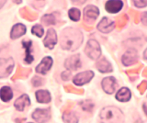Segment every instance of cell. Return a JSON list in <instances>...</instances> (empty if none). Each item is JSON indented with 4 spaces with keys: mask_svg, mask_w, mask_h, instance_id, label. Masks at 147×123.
I'll return each mask as SVG.
<instances>
[{
    "mask_svg": "<svg viewBox=\"0 0 147 123\" xmlns=\"http://www.w3.org/2000/svg\"><path fill=\"white\" fill-rule=\"evenodd\" d=\"M23 46L26 49V57H25V62L27 63H31L33 62V57L32 55H30V48H31V45H32V42L30 40H28V42H22Z\"/></svg>",
    "mask_w": 147,
    "mask_h": 123,
    "instance_id": "obj_21",
    "label": "cell"
},
{
    "mask_svg": "<svg viewBox=\"0 0 147 123\" xmlns=\"http://www.w3.org/2000/svg\"><path fill=\"white\" fill-rule=\"evenodd\" d=\"M144 110L146 112V115H147V107L145 106V105H144Z\"/></svg>",
    "mask_w": 147,
    "mask_h": 123,
    "instance_id": "obj_37",
    "label": "cell"
},
{
    "mask_svg": "<svg viewBox=\"0 0 147 123\" xmlns=\"http://www.w3.org/2000/svg\"><path fill=\"white\" fill-rule=\"evenodd\" d=\"M137 60H138L137 51L133 48L128 50L122 56V63L126 66L132 65L133 63H135L137 62Z\"/></svg>",
    "mask_w": 147,
    "mask_h": 123,
    "instance_id": "obj_7",
    "label": "cell"
},
{
    "mask_svg": "<svg viewBox=\"0 0 147 123\" xmlns=\"http://www.w3.org/2000/svg\"><path fill=\"white\" fill-rule=\"evenodd\" d=\"M83 42V35L79 30L75 29H66L63 31L61 36L62 48L75 51L80 46Z\"/></svg>",
    "mask_w": 147,
    "mask_h": 123,
    "instance_id": "obj_1",
    "label": "cell"
},
{
    "mask_svg": "<svg viewBox=\"0 0 147 123\" xmlns=\"http://www.w3.org/2000/svg\"><path fill=\"white\" fill-rule=\"evenodd\" d=\"M142 23H144V25H147V12H145L144 14L142 15Z\"/></svg>",
    "mask_w": 147,
    "mask_h": 123,
    "instance_id": "obj_32",
    "label": "cell"
},
{
    "mask_svg": "<svg viewBox=\"0 0 147 123\" xmlns=\"http://www.w3.org/2000/svg\"><path fill=\"white\" fill-rule=\"evenodd\" d=\"M96 68L101 73H109L112 72V66L106 60L105 58L100 59V60L96 63Z\"/></svg>",
    "mask_w": 147,
    "mask_h": 123,
    "instance_id": "obj_18",
    "label": "cell"
},
{
    "mask_svg": "<svg viewBox=\"0 0 147 123\" xmlns=\"http://www.w3.org/2000/svg\"><path fill=\"white\" fill-rule=\"evenodd\" d=\"M13 1L15 3H17V4H20L22 2V0H13Z\"/></svg>",
    "mask_w": 147,
    "mask_h": 123,
    "instance_id": "obj_36",
    "label": "cell"
},
{
    "mask_svg": "<svg viewBox=\"0 0 147 123\" xmlns=\"http://www.w3.org/2000/svg\"><path fill=\"white\" fill-rule=\"evenodd\" d=\"M94 76V73L92 71H86L80 73V74L76 75L75 77H74V84L76 85H83L88 82L93 78Z\"/></svg>",
    "mask_w": 147,
    "mask_h": 123,
    "instance_id": "obj_5",
    "label": "cell"
},
{
    "mask_svg": "<svg viewBox=\"0 0 147 123\" xmlns=\"http://www.w3.org/2000/svg\"><path fill=\"white\" fill-rule=\"evenodd\" d=\"M63 120L65 123H78L76 116L72 112H65L63 115Z\"/></svg>",
    "mask_w": 147,
    "mask_h": 123,
    "instance_id": "obj_22",
    "label": "cell"
},
{
    "mask_svg": "<svg viewBox=\"0 0 147 123\" xmlns=\"http://www.w3.org/2000/svg\"><path fill=\"white\" fill-rule=\"evenodd\" d=\"M99 15L98 8L95 6H87L84 10L85 20L87 22H93Z\"/></svg>",
    "mask_w": 147,
    "mask_h": 123,
    "instance_id": "obj_8",
    "label": "cell"
},
{
    "mask_svg": "<svg viewBox=\"0 0 147 123\" xmlns=\"http://www.w3.org/2000/svg\"><path fill=\"white\" fill-rule=\"evenodd\" d=\"M131 98V91L127 87L121 88L116 94V99L121 102H127Z\"/></svg>",
    "mask_w": 147,
    "mask_h": 123,
    "instance_id": "obj_17",
    "label": "cell"
},
{
    "mask_svg": "<svg viewBox=\"0 0 147 123\" xmlns=\"http://www.w3.org/2000/svg\"><path fill=\"white\" fill-rule=\"evenodd\" d=\"M44 45L49 49H53L57 42V35L53 29H50L47 31V35L44 40Z\"/></svg>",
    "mask_w": 147,
    "mask_h": 123,
    "instance_id": "obj_13",
    "label": "cell"
},
{
    "mask_svg": "<svg viewBox=\"0 0 147 123\" xmlns=\"http://www.w3.org/2000/svg\"><path fill=\"white\" fill-rule=\"evenodd\" d=\"M137 7H144L147 6V0H132Z\"/></svg>",
    "mask_w": 147,
    "mask_h": 123,
    "instance_id": "obj_28",
    "label": "cell"
},
{
    "mask_svg": "<svg viewBox=\"0 0 147 123\" xmlns=\"http://www.w3.org/2000/svg\"><path fill=\"white\" fill-rule=\"evenodd\" d=\"M21 14L23 15V17H24L25 19H29V20H34L36 19L35 13H33L29 9H27V8H23V9L21 10Z\"/></svg>",
    "mask_w": 147,
    "mask_h": 123,
    "instance_id": "obj_25",
    "label": "cell"
},
{
    "mask_svg": "<svg viewBox=\"0 0 147 123\" xmlns=\"http://www.w3.org/2000/svg\"><path fill=\"white\" fill-rule=\"evenodd\" d=\"M123 3L121 0H109L106 4V10L109 13H117L121 9Z\"/></svg>",
    "mask_w": 147,
    "mask_h": 123,
    "instance_id": "obj_14",
    "label": "cell"
},
{
    "mask_svg": "<svg viewBox=\"0 0 147 123\" xmlns=\"http://www.w3.org/2000/svg\"><path fill=\"white\" fill-rule=\"evenodd\" d=\"M13 97V92L10 87L8 86H4L0 90V97L3 100L4 102H7L9 101Z\"/></svg>",
    "mask_w": 147,
    "mask_h": 123,
    "instance_id": "obj_20",
    "label": "cell"
},
{
    "mask_svg": "<svg viewBox=\"0 0 147 123\" xmlns=\"http://www.w3.org/2000/svg\"><path fill=\"white\" fill-rule=\"evenodd\" d=\"M102 123H121L123 121V114L119 108L116 107H106L99 114Z\"/></svg>",
    "mask_w": 147,
    "mask_h": 123,
    "instance_id": "obj_2",
    "label": "cell"
},
{
    "mask_svg": "<svg viewBox=\"0 0 147 123\" xmlns=\"http://www.w3.org/2000/svg\"><path fill=\"white\" fill-rule=\"evenodd\" d=\"M41 21H42V23H44L46 26L54 25L55 22H56V20H55V17H54L53 15H45L42 17Z\"/></svg>",
    "mask_w": 147,
    "mask_h": 123,
    "instance_id": "obj_24",
    "label": "cell"
},
{
    "mask_svg": "<svg viewBox=\"0 0 147 123\" xmlns=\"http://www.w3.org/2000/svg\"><path fill=\"white\" fill-rule=\"evenodd\" d=\"M36 98L40 103H49L51 101V95L46 90H39L36 92Z\"/></svg>",
    "mask_w": 147,
    "mask_h": 123,
    "instance_id": "obj_19",
    "label": "cell"
},
{
    "mask_svg": "<svg viewBox=\"0 0 147 123\" xmlns=\"http://www.w3.org/2000/svg\"><path fill=\"white\" fill-rule=\"evenodd\" d=\"M64 66L68 70H77L78 68L81 67V62H80V56L76 54V55H73L66 59L65 63H64Z\"/></svg>",
    "mask_w": 147,
    "mask_h": 123,
    "instance_id": "obj_9",
    "label": "cell"
},
{
    "mask_svg": "<svg viewBox=\"0 0 147 123\" xmlns=\"http://www.w3.org/2000/svg\"><path fill=\"white\" fill-rule=\"evenodd\" d=\"M146 87H147V83L146 82H144V83H142V85L138 88L141 90V92H142V91H144L146 89Z\"/></svg>",
    "mask_w": 147,
    "mask_h": 123,
    "instance_id": "obj_31",
    "label": "cell"
},
{
    "mask_svg": "<svg viewBox=\"0 0 147 123\" xmlns=\"http://www.w3.org/2000/svg\"><path fill=\"white\" fill-rule=\"evenodd\" d=\"M86 1V0H72V2L74 4H79V5H81V4L85 3Z\"/></svg>",
    "mask_w": 147,
    "mask_h": 123,
    "instance_id": "obj_33",
    "label": "cell"
},
{
    "mask_svg": "<svg viewBox=\"0 0 147 123\" xmlns=\"http://www.w3.org/2000/svg\"><path fill=\"white\" fill-rule=\"evenodd\" d=\"M32 84H33L34 86L41 85H42V79L40 78V77H38V76H36V77H34L33 79H32Z\"/></svg>",
    "mask_w": 147,
    "mask_h": 123,
    "instance_id": "obj_29",
    "label": "cell"
},
{
    "mask_svg": "<svg viewBox=\"0 0 147 123\" xmlns=\"http://www.w3.org/2000/svg\"><path fill=\"white\" fill-rule=\"evenodd\" d=\"M14 68V61L12 58L0 59V78H5L11 74Z\"/></svg>",
    "mask_w": 147,
    "mask_h": 123,
    "instance_id": "obj_4",
    "label": "cell"
},
{
    "mask_svg": "<svg viewBox=\"0 0 147 123\" xmlns=\"http://www.w3.org/2000/svg\"><path fill=\"white\" fill-rule=\"evenodd\" d=\"M85 52L92 60H96L101 54L99 43L95 40H89L85 49Z\"/></svg>",
    "mask_w": 147,
    "mask_h": 123,
    "instance_id": "obj_3",
    "label": "cell"
},
{
    "mask_svg": "<svg viewBox=\"0 0 147 123\" xmlns=\"http://www.w3.org/2000/svg\"><path fill=\"white\" fill-rule=\"evenodd\" d=\"M53 65V59L51 57H45L42 59L40 63L36 67V72L41 75H45Z\"/></svg>",
    "mask_w": 147,
    "mask_h": 123,
    "instance_id": "obj_10",
    "label": "cell"
},
{
    "mask_svg": "<svg viewBox=\"0 0 147 123\" xmlns=\"http://www.w3.org/2000/svg\"><path fill=\"white\" fill-rule=\"evenodd\" d=\"M6 1H7V0H0V8L4 6V4L6 3Z\"/></svg>",
    "mask_w": 147,
    "mask_h": 123,
    "instance_id": "obj_34",
    "label": "cell"
},
{
    "mask_svg": "<svg viewBox=\"0 0 147 123\" xmlns=\"http://www.w3.org/2000/svg\"><path fill=\"white\" fill-rule=\"evenodd\" d=\"M31 32H32V34L36 35L37 37L40 38L41 36L43 35L44 30H43V28H42V27H41L40 25H35V26L32 27V29H31Z\"/></svg>",
    "mask_w": 147,
    "mask_h": 123,
    "instance_id": "obj_26",
    "label": "cell"
},
{
    "mask_svg": "<svg viewBox=\"0 0 147 123\" xmlns=\"http://www.w3.org/2000/svg\"><path fill=\"white\" fill-rule=\"evenodd\" d=\"M69 17L74 21H78L80 19V11L76 8H71L68 12Z\"/></svg>",
    "mask_w": 147,
    "mask_h": 123,
    "instance_id": "obj_23",
    "label": "cell"
},
{
    "mask_svg": "<svg viewBox=\"0 0 147 123\" xmlns=\"http://www.w3.org/2000/svg\"><path fill=\"white\" fill-rule=\"evenodd\" d=\"M81 107L84 110H86L87 112H90L94 108V104L92 103L90 100H85V101L81 102Z\"/></svg>",
    "mask_w": 147,
    "mask_h": 123,
    "instance_id": "obj_27",
    "label": "cell"
},
{
    "mask_svg": "<svg viewBox=\"0 0 147 123\" xmlns=\"http://www.w3.org/2000/svg\"><path fill=\"white\" fill-rule=\"evenodd\" d=\"M51 118V112L50 109H36L32 113V118L35 120L39 123H45L47 122Z\"/></svg>",
    "mask_w": 147,
    "mask_h": 123,
    "instance_id": "obj_6",
    "label": "cell"
},
{
    "mask_svg": "<svg viewBox=\"0 0 147 123\" xmlns=\"http://www.w3.org/2000/svg\"><path fill=\"white\" fill-rule=\"evenodd\" d=\"M30 105V100L29 98L27 95H22L20 97H18L16 102H15V108L18 109V110L22 111L24 110V108Z\"/></svg>",
    "mask_w": 147,
    "mask_h": 123,
    "instance_id": "obj_16",
    "label": "cell"
},
{
    "mask_svg": "<svg viewBox=\"0 0 147 123\" xmlns=\"http://www.w3.org/2000/svg\"><path fill=\"white\" fill-rule=\"evenodd\" d=\"M144 59H146L147 60V49L144 51Z\"/></svg>",
    "mask_w": 147,
    "mask_h": 123,
    "instance_id": "obj_35",
    "label": "cell"
},
{
    "mask_svg": "<svg viewBox=\"0 0 147 123\" xmlns=\"http://www.w3.org/2000/svg\"><path fill=\"white\" fill-rule=\"evenodd\" d=\"M26 33V27L23 24H16L14 25V27L11 30V33H10V38L12 40L14 39H18L21 37L22 35H24Z\"/></svg>",
    "mask_w": 147,
    "mask_h": 123,
    "instance_id": "obj_15",
    "label": "cell"
},
{
    "mask_svg": "<svg viewBox=\"0 0 147 123\" xmlns=\"http://www.w3.org/2000/svg\"><path fill=\"white\" fill-rule=\"evenodd\" d=\"M115 84H116V81H115L114 77H106L102 80V88L106 93L112 94L115 91V88H116V85Z\"/></svg>",
    "mask_w": 147,
    "mask_h": 123,
    "instance_id": "obj_12",
    "label": "cell"
},
{
    "mask_svg": "<svg viewBox=\"0 0 147 123\" xmlns=\"http://www.w3.org/2000/svg\"><path fill=\"white\" fill-rule=\"evenodd\" d=\"M115 28V22L110 20L108 17H103L98 25V29L101 32L108 33Z\"/></svg>",
    "mask_w": 147,
    "mask_h": 123,
    "instance_id": "obj_11",
    "label": "cell"
},
{
    "mask_svg": "<svg viewBox=\"0 0 147 123\" xmlns=\"http://www.w3.org/2000/svg\"><path fill=\"white\" fill-rule=\"evenodd\" d=\"M70 76H71V74H70V72H68V71L63 72L62 74V78L63 80H69L70 79Z\"/></svg>",
    "mask_w": 147,
    "mask_h": 123,
    "instance_id": "obj_30",
    "label": "cell"
}]
</instances>
